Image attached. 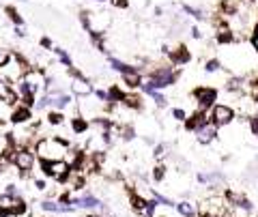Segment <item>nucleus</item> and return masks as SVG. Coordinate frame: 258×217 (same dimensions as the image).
Returning <instances> with one entry per match:
<instances>
[{
    "label": "nucleus",
    "instance_id": "f257e3e1",
    "mask_svg": "<svg viewBox=\"0 0 258 217\" xmlns=\"http://www.w3.org/2000/svg\"><path fill=\"white\" fill-rule=\"evenodd\" d=\"M71 146L73 144L61 136H45L35 142V153L39 161H63Z\"/></svg>",
    "mask_w": 258,
    "mask_h": 217
},
{
    "label": "nucleus",
    "instance_id": "f03ea898",
    "mask_svg": "<svg viewBox=\"0 0 258 217\" xmlns=\"http://www.w3.org/2000/svg\"><path fill=\"white\" fill-rule=\"evenodd\" d=\"M13 166L19 170V174H22V176H30V172L37 166V153H35V148H28V146L17 148L15 155H13Z\"/></svg>",
    "mask_w": 258,
    "mask_h": 217
},
{
    "label": "nucleus",
    "instance_id": "7ed1b4c3",
    "mask_svg": "<svg viewBox=\"0 0 258 217\" xmlns=\"http://www.w3.org/2000/svg\"><path fill=\"white\" fill-rule=\"evenodd\" d=\"M237 118V112L235 108L226 106V103H215L211 110H209V121L215 125V127H228V125Z\"/></svg>",
    "mask_w": 258,
    "mask_h": 217
},
{
    "label": "nucleus",
    "instance_id": "20e7f679",
    "mask_svg": "<svg viewBox=\"0 0 258 217\" xmlns=\"http://www.w3.org/2000/svg\"><path fill=\"white\" fill-rule=\"evenodd\" d=\"M71 80H69V86H71V93L77 95L80 99H84V97H90L95 93L93 84H90L88 77H84V73L80 69H71Z\"/></svg>",
    "mask_w": 258,
    "mask_h": 217
},
{
    "label": "nucleus",
    "instance_id": "39448f33",
    "mask_svg": "<svg viewBox=\"0 0 258 217\" xmlns=\"http://www.w3.org/2000/svg\"><path fill=\"white\" fill-rule=\"evenodd\" d=\"M192 97L196 99V110H204V112H209L213 106H215V101H217V88H213V86H198V88H194V93Z\"/></svg>",
    "mask_w": 258,
    "mask_h": 217
},
{
    "label": "nucleus",
    "instance_id": "423d86ee",
    "mask_svg": "<svg viewBox=\"0 0 258 217\" xmlns=\"http://www.w3.org/2000/svg\"><path fill=\"white\" fill-rule=\"evenodd\" d=\"M41 172L45 176H50V179H54L58 183H64V179L69 176L71 168L67 161H41Z\"/></svg>",
    "mask_w": 258,
    "mask_h": 217
},
{
    "label": "nucleus",
    "instance_id": "0eeeda50",
    "mask_svg": "<svg viewBox=\"0 0 258 217\" xmlns=\"http://www.w3.org/2000/svg\"><path fill=\"white\" fill-rule=\"evenodd\" d=\"M166 54H168V58H170L172 67H183V65H187L192 61V52L183 43L177 45V48H172V50H166Z\"/></svg>",
    "mask_w": 258,
    "mask_h": 217
},
{
    "label": "nucleus",
    "instance_id": "6e6552de",
    "mask_svg": "<svg viewBox=\"0 0 258 217\" xmlns=\"http://www.w3.org/2000/svg\"><path fill=\"white\" fill-rule=\"evenodd\" d=\"M9 121H11L13 125H17V127H19V125H30V121H32V108L24 106V103L19 101L17 106L11 110Z\"/></svg>",
    "mask_w": 258,
    "mask_h": 217
},
{
    "label": "nucleus",
    "instance_id": "1a4fd4ad",
    "mask_svg": "<svg viewBox=\"0 0 258 217\" xmlns=\"http://www.w3.org/2000/svg\"><path fill=\"white\" fill-rule=\"evenodd\" d=\"M194 138H196L198 144H211L217 138V127L209 121V123H204L202 127H198L196 131H194Z\"/></svg>",
    "mask_w": 258,
    "mask_h": 217
},
{
    "label": "nucleus",
    "instance_id": "9d476101",
    "mask_svg": "<svg viewBox=\"0 0 258 217\" xmlns=\"http://www.w3.org/2000/svg\"><path fill=\"white\" fill-rule=\"evenodd\" d=\"M121 77H123V84L129 88V90H133V88H140L142 86V82H144V77H142V73L135 67H131V69H127L125 73H121Z\"/></svg>",
    "mask_w": 258,
    "mask_h": 217
},
{
    "label": "nucleus",
    "instance_id": "9b49d317",
    "mask_svg": "<svg viewBox=\"0 0 258 217\" xmlns=\"http://www.w3.org/2000/svg\"><path fill=\"white\" fill-rule=\"evenodd\" d=\"M69 127H71V131H73L75 136H84V134H88L90 131V121H86L84 116H71L69 118Z\"/></svg>",
    "mask_w": 258,
    "mask_h": 217
},
{
    "label": "nucleus",
    "instance_id": "f8f14e48",
    "mask_svg": "<svg viewBox=\"0 0 258 217\" xmlns=\"http://www.w3.org/2000/svg\"><path fill=\"white\" fill-rule=\"evenodd\" d=\"M177 213L181 215V217H196L198 215V207L194 205V202H190V200H181V202H177Z\"/></svg>",
    "mask_w": 258,
    "mask_h": 217
},
{
    "label": "nucleus",
    "instance_id": "ddd939ff",
    "mask_svg": "<svg viewBox=\"0 0 258 217\" xmlns=\"http://www.w3.org/2000/svg\"><path fill=\"white\" fill-rule=\"evenodd\" d=\"M56 54V61H58V65H61V67H64L67 71H71V69H75L73 67V58L69 56V52L67 50H61V48H54L52 50Z\"/></svg>",
    "mask_w": 258,
    "mask_h": 217
},
{
    "label": "nucleus",
    "instance_id": "4468645a",
    "mask_svg": "<svg viewBox=\"0 0 258 217\" xmlns=\"http://www.w3.org/2000/svg\"><path fill=\"white\" fill-rule=\"evenodd\" d=\"M121 106H125V108H129V110H142V97L138 95V93H125V97H123V103Z\"/></svg>",
    "mask_w": 258,
    "mask_h": 217
},
{
    "label": "nucleus",
    "instance_id": "2eb2a0df",
    "mask_svg": "<svg viewBox=\"0 0 258 217\" xmlns=\"http://www.w3.org/2000/svg\"><path fill=\"white\" fill-rule=\"evenodd\" d=\"M108 65L112 71H116V73H125L127 69H131V65H127L125 61H121V58H116V56H108Z\"/></svg>",
    "mask_w": 258,
    "mask_h": 217
},
{
    "label": "nucleus",
    "instance_id": "dca6fc26",
    "mask_svg": "<svg viewBox=\"0 0 258 217\" xmlns=\"http://www.w3.org/2000/svg\"><path fill=\"white\" fill-rule=\"evenodd\" d=\"M45 121H48L52 127H63L64 125V112H58V110H50L48 116H45Z\"/></svg>",
    "mask_w": 258,
    "mask_h": 217
},
{
    "label": "nucleus",
    "instance_id": "f3484780",
    "mask_svg": "<svg viewBox=\"0 0 258 217\" xmlns=\"http://www.w3.org/2000/svg\"><path fill=\"white\" fill-rule=\"evenodd\" d=\"M4 13H6V17H9L11 22L15 24V28H17V26H24L26 24V19L22 17V13H19L15 6H4Z\"/></svg>",
    "mask_w": 258,
    "mask_h": 217
},
{
    "label": "nucleus",
    "instance_id": "a211bd4d",
    "mask_svg": "<svg viewBox=\"0 0 258 217\" xmlns=\"http://www.w3.org/2000/svg\"><path fill=\"white\" fill-rule=\"evenodd\" d=\"M144 95L148 97V99L155 101V106H159V108H166L168 106V97L164 93H159V90H144Z\"/></svg>",
    "mask_w": 258,
    "mask_h": 217
},
{
    "label": "nucleus",
    "instance_id": "6ab92c4d",
    "mask_svg": "<svg viewBox=\"0 0 258 217\" xmlns=\"http://www.w3.org/2000/svg\"><path fill=\"white\" fill-rule=\"evenodd\" d=\"M157 200H155V198H151V200H146V205H144V209H142V217H157V215H155V211H157Z\"/></svg>",
    "mask_w": 258,
    "mask_h": 217
},
{
    "label": "nucleus",
    "instance_id": "aec40b11",
    "mask_svg": "<svg viewBox=\"0 0 258 217\" xmlns=\"http://www.w3.org/2000/svg\"><path fill=\"white\" fill-rule=\"evenodd\" d=\"M153 198L157 200L159 207H177V202H174L172 198H168V196H164V194H159L157 189H153Z\"/></svg>",
    "mask_w": 258,
    "mask_h": 217
},
{
    "label": "nucleus",
    "instance_id": "412c9836",
    "mask_svg": "<svg viewBox=\"0 0 258 217\" xmlns=\"http://www.w3.org/2000/svg\"><path fill=\"white\" fill-rule=\"evenodd\" d=\"M204 71L206 73H217V71H222V61H219V58H209V61L204 63Z\"/></svg>",
    "mask_w": 258,
    "mask_h": 217
},
{
    "label": "nucleus",
    "instance_id": "4be33fe9",
    "mask_svg": "<svg viewBox=\"0 0 258 217\" xmlns=\"http://www.w3.org/2000/svg\"><path fill=\"white\" fill-rule=\"evenodd\" d=\"M90 43H93L99 52H108V50H106V41H103V35H101V32H90Z\"/></svg>",
    "mask_w": 258,
    "mask_h": 217
},
{
    "label": "nucleus",
    "instance_id": "5701e85b",
    "mask_svg": "<svg viewBox=\"0 0 258 217\" xmlns=\"http://www.w3.org/2000/svg\"><path fill=\"white\" fill-rule=\"evenodd\" d=\"M166 163H157V166L153 168V181L155 183H164V179H166Z\"/></svg>",
    "mask_w": 258,
    "mask_h": 217
},
{
    "label": "nucleus",
    "instance_id": "b1692460",
    "mask_svg": "<svg viewBox=\"0 0 258 217\" xmlns=\"http://www.w3.org/2000/svg\"><path fill=\"white\" fill-rule=\"evenodd\" d=\"M181 9H183V11H185L190 17L202 19V9H196V6H192V4H183V6H181Z\"/></svg>",
    "mask_w": 258,
    "mask_h": 217
},
{
    "label": "nucleus",
    "instance_id": "393cba45",
    "mask_svg": "<svg viewBox=\"0 0 258 217\" xmlns=\"http://www.w3.org/2000/svg\"><path fill=\"white\" fill-rule=\"evenodd\" d=\"M11 58H13V52H11V50H6V48H0V69H2V67H6Z\"/></svg>",
    "mask_w": 258,
    "mask_h": 217
},
{
    "label": "nucleus",
    "instance_id": "a878e982",
    "mask_svg": "<svg viewBox=\"0 0 258 217\" xmlns=\"http://www.w3.org/2000/svg\"><path fill=\"white\" fill-rule=\"evenodd\" d=\"M222 11H224V15H235L237 13V2H232V0H224Z\"/></svg>",
    "mask_w": 258,
    "mask_h": 217
},
{
    "label": "nucleus",
    "instance_id": "bb28decb",
    "mask_svg": "<svg viewBox=\"0 0 258 217\" xmlns=\"http://www.w3.org/2000/svg\"><path fill=\"white\" fill-rule=\"evenodd\" d=\"M172 118L177 123H185L187 121V112L183 108H172Z\"/></svg>",
    "mask_w": 258,
    "mask_h": 217
},
{
    "label": "nucleus",
    "instance_id": "cd10ccee",
    "mask_svg": "<svg viewBox=\"0 0 258 217\" xmlns=\"http://www.w3.org/2000/svg\"><path fill=\"white\" fill-rule=\"evenodd\" d=\"M168 150H170V146H168V144H157V146H155V157H157V159H161V157H166L168 155Z\"/></svg>",
    "mask_w": 258,
    "mask_h": 217
},
{
    "label": "nucleus",
    "instance_id": "c85d7f7f",
    "mask_svg": "<svg viewBox=\"0 0 258 217\" xmlns=\"http://www.w3.org/2000/svg\"><path fill=\"white\" fill-rule=\"evenodd\" d=\"M250 131L254 136H258V114H252L250 116Z\"/></svg>",
    "mask_w": 258,
    "mask_h": 217
},
{
    "label": "nucleus",
    "instance_id": "c756f323",
    "mask_svg": "<svg viewBox=\"0 0 258 217\" xmlns=\"http://www.w3.org/2000/svg\"><path fill=\"white\" fill-rule=\"evenodd\" d=\"M41 48H45V50H54V43H52V39L50 37H41Z\"/></svg>",
    "mask_w": 258,
    "mask_h": 217
},
{
    "label": "nucleus",
    "instance_id": "7c9ffc66",
    "mask_svg": "<svg viewBox=\"0 0 258 217\" xmlns=\"http://www.w3.org/2000/svg\"><path fill=\"white\" fill-rule=\"evenodd\" d=\"M112 2V6H116V9H127L129 0H110Z\"/></svg>",
    "mask_w": 258,
    "mask_h": 217
},
{
    "label": "nucleus",
    "instance_id": "2f4dec72",
    "mask_svg": "<svg viewBox=\"0 0 258 217\" xmlns=\"http://www.w3.org/2000/svg\"><path fill=\"white\" fill-rule=\"evenodd\" d=\"M192 37L194 39H200V37H202V30H200L198 26H194V28H192Z\"/></svg>",
    "mask_w": 258,
    "mask_h": 217
},
{
    "label": "nucleus",
    "instance_id": "473e14b6",
    "mask_svg": "<svg viewBox=\"0 0 258 217\" xmlns=\"http://www.w3.org/2000/svg\"><path fill=\"white\" fill-rule=\"evenodd\" d=\"M252 48H254V52L258 54V35H254V37H252Z\"/></svg>",
    "mask_w": 258,
    "mask_h": 217
},
{
    "label": "nucleus",
    "instance_id": "72a5a7b5",
    "mask_svg": "<svg viewBox=\"0 0 258 217\" xmlns=\"http://www.w3.org/2000/svg\"><path fill=\"white\" fill-rule=\"evenodd\" d=\"M15 35H17L19 39H22V37H26V32H24V26H17V28H15Z\"/></svg>",
    "mask_w": 258,
    "mask_h": 217
},
{
    "label": "nucleus",
    "instance_id": "f704fd0d",
    "mask_svg": "<svg viewBox=\"0 0 258 217\" xmlns=\"http://www.w3.org/2000/svg\"><path fill=\"white\" fill-rule=\"evenodd\" d=\"M243 2H248V4H254V2H256V0H243Z\"/></svg>",
    "mask_w": 258,
    "mask_h": 217
},
{
    "label": "nucleus",
    "instance_id": "c9c22d12",
    "mask_svg": "<svg viewBox=\"0 0 258 217\" xmlns=\"http://www.w3.org/2000/svg\"><path fill=\"white\" fill-rule=\"evenodd\" d=\"M88 217H101V215H97V213H93V215H88Z\"/></svg>",
    "mask_w": 258,
    "mask_h": 217
},
{
    "label": "nucleus",
    "instance_id": "e433bc0d",
    "mask_svg": "<svg viewBox=\"0 0 258 217\" xmlns=\"http://www.w3.org/2000/svg\"><path fill=\"white\" fill-rule=\"evenodd\" d=\"M95 2H106V0H95Z\"/></svg>",
    "mask_w": 258,
    "mask_h": 217
}]
</instances>
